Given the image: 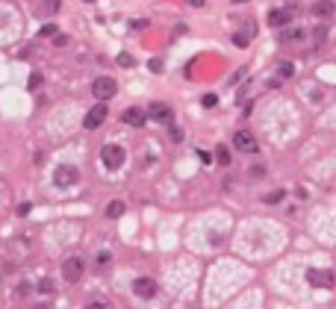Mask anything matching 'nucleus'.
<instances>
[{"label":"nucleus","mask_w":336,"mask_h":309,"mask_svg":"<svg viewBox=\"0 0 336 309\" xmlns=\"http://www.w3.org/2000/svg\"><path fill=\"white\" fill-rule=\"evenodd\" d=\"M100 159H103V165H106L109 171H118V168L124 165L127 153H124V147H121V144H103V150H100Z\"/></svg>","instance_id":"1"},{"label":"nucleus","mask_w":336,"mask_h":309,"mask_svg":"<svg viewBox=\"0 0 336 309\" xmlns=\"http://www.w3.org/2000/svg\"><path fill=\"white\" fill-rule=\"evenodd\" d=\"M53 183L59 189H71L74 183H80V171L74 165H59V168H53Z\"/></svg>","instance_id":"2"},{"label":"nucleus","mask_w":336,"mask_h":309,"mask_svg":"<svg viewBox=\"0 0 336 309\" xmlns=\"http://www.w3.org/2000/svg\"><path fill=\"white\" fill-rule=\"evenodd\" d=\"M83 271H86V262H83L80 253H74V256H68V259L62 262V277H65L68 283H77V280L83 277Z\"/></svg>","instance_id":"3"},{"label":"nucleus","mask_w":336,"mask_h":309,"mask_svg":"<svg viewBox=\"0 0 336 309\" xmlns=\"http://www.w3.org/2000/svg\"><path fill=\"white\" fill-rule=\"evenodd\" d=\"M92 91H94V97H97V100H109V97L118 91V85H115V80H112V77H97V80H94V85H92Z\"/></svg>","instance_id":"4"},{"label":"nucleus","mask_w":336,"mask_h":309,"mask_svg":"<svg viewBox=\"0 0 336 309\" xmlns=\"http://www.w3.org/2000/svg\"><path fill=\"white\" fill-rule=\"evenodd\" d=\"M103 121H106V106H103V103H97V106H92V109H89V115L83 118V127H86V130H97Z\"/></svg>","instance_id":"5"},{"label":"nucleus","mask_w":336,"mask_h":309,"mask_svg":"<svg viewBox=\"0 0 336 309\" xmlns=\"http://www.w3.org/2000/svg\"><path fill=\"white\" fill-rule=\"evenodd\" d=\"M307 283H310V286L331 289V286H334V271H319V268H310V271H307Z\"/></svg>","instance_id":"6"},{"label":"nucleus","mask_w":336,"mask_h":309,"mask_svg":"<svg viewBox=\"0 0 336 309\" xmlns=\"http://www.w3.org/2000/svg\"><path fill=\"white\" fill-rule=\"evenodd\" d=\"M233 144H236V150H242V153H257V141H254V136H251L248 130H239V133L233 136Z\"/></svg>","instance_id":"7"},{"label":"nucleus","mask_w":336,"mask_h":309,"mask_svg":"<svg viewBox=\"0 0 336 309\" xmlns=\"http://www.w3.org/2000/svg\"><path fill=\"white\" fill-rule=\"evenodd\" d=\"M133 292H136L139 298H145V301H148V298H153V295H156V283H153L151 277H136V280H133Z\"/></svg>","instance_id":"8"},{"label":"nucleus","mask_w":336,"mask_h":309,"mask_svg":"<svg viewBox=\"0 0 336 309\" xmlns=\"http://www.w3.org/2000/svg\"><path fill=\"white\" fill-rule=\"evenodd\" d=\"M145 118H153V121H171V106H165V103H151L148 112H145Z\"/></svg>","instance_id":"9"},{"label":"nucleus","mask_w":336,"mask_h":309,"mask_svg":"<svg viewBox=\"0 0 336 309\" xmlns=\"http://www.w3.org/2000/svg\"><path fill=\"white\" fill-rule=\"evenodd\" d=\"M121 121H124V124H130V127H142V124H145V112H142V109H136V106H130V109H124V112H121Z\"/></svg>","instance_id":"10"},{"label":"nucleus","mask_w":336,"mask_h":309,"mask_svg":"<svg viewBox=\"0 0 336 309\" xmlns=\"http://www.w3.org/2000/svg\"><path fill=\"white\" fill-rule=\"evenodd\" d=\"M292 21V9H275L272 15H269V24L272 27H286Z\"/></svg>","instance_id":"11"},{"label":"nucleus","mask_w":336,"mask_h":309,"mask_svg":"<svg viewBox=\"0 0 336 309\" xmlns=\"http://www.w3.org/2000/svg\"><path fill=\"white\" fill-rule=\"evenodd\" d=\"M331 15H334V3H331V0L313 3V18H331Z\"/></svg>","instance_id":"12"},{"label":"nucleus","mask_w":336,"mask_h":309,"mask_svg":"<svg viewBox=\"0 0 336 309\" xmlns=\"http://www.w3.org/2000/svg\"><path fill=\"white\" fill-rule=\"evenodd\" d=\"M124 215V200H112L106 206V218H121Z\"/></svg>","instance_id":"13"},{"label":"nucleus","mask_w":336,"mask_h":309,"mask_svg":"<svg viewBox=\"0 0 336 309\" xmlns=\"http://www.w3.org/2000/svg\"><path fill=\"white\" fill-rule=\"evenodd\" d=\"M215 159H218V165H230V150L224 144H218L215 147Z\"/></svg>","instance_id":"14"},{"label":"nucleus","mask_w":336,"mask_h":309,"mask_svg":"<svg viewBox=\"0 0 336 309\" xmlns=\"http://www.w3.org/2000/svg\"><path fill=\"white\" fill-rule=\"evenodd\" d=\"M115 62H118L121 68H133V56H130V53H118V59H115Z\"/></svg>","instance_id":"15"},{"label":"nucleus","mask_w":336,"mask_h":309,"mask_svg":"<svg viewBox=\"0 0 336 309\" xmlns=\"http://www.w3.org/2000/svg\"><path fill=\"white\" fill-rule=\"evenodd\" d=\"M41 83H44V77H41V74H30V80H27V85H30V88H38Z\"/></svg>","instance_id":"16"},{"label":"nucleus","mask_w":336,"mask_h":309,"mask_svg":"<svg viewBox=\"0 0 336 309\" xmlns=\"http://www.w3.org/2000/svg\"><path fill=\"white\" fill-rule=\"evenodd\" d=\"M109 259H112V256H109V253H106V251H100V253H97V259H94V262H97V268H106V265H109Z\"/></svg>","instance_id":"17"},{"label":"nucleus","mask_w":336,"mask_h":309,"mask_svg":"<svg viewBox=\"0 0 336 309\" xmlns=\"http://www.w3.org/2000/svg\"><path fill=\"white\" fill-rule=\"evenodd\" d=\"M38 35H59V32H56V24H44V27L38 29Z\"/></svg>","instance_id":"18"},{"label":"nucleus","mask_w":336,"mask_h":309,"mask_svg":"<svg viewBox=\"0 0 336 309\" xmlns=\"http://www.w3.org/2000/svg\"><path fill=\"white\" fill-rule=\"evenodd\" d=\"M298 38H304V29H292V32L283 35V41H298Z\"/></svg>","instance_id":"19"},{"label":"nucleus","mask_w":336,"mask_h":309,"mask_svg":"<svg viewBox=\"0 0 336 309\" xmlns=\"http://www.w3.org/2000/svg\"><path fill=\"white\" fill-rule=\"evenodd\" d=\"M292 74H295L292 62H280V77H292Z\"/></svg>","instance_id":"20"},{"label":"nucleus","mask_w":336,"mask_h":309,"mask_svg":"<svg viewBox=\"0 0 336 309\" xmlns=\"http://www.w3.org/2000/svg\"><path fill=\"white\" fill-rule=\"evenodd\" d=\"M38 292H41V295H50V292H56V289H53L50 280H41V283H38Z\"/></svg>","instance_id":"21"},{"label":"nucleus","mask_w":336,"mask_h":309,"mask_svg":"<svg viewBox=\"0 0 336 309\" xmlns=\"http://www.w3.org/2000/svg\"><path fill=\"white\" fill-rule=\"evenodd\" d=\"M201 103L210 109V106H215V103H218V97H215V94H204V100H201Z\"/></svg>","instance_id":"22"},{"label":"nucleus","mask_w":336,"mask_h":309,"mask_svg":"<svg viewBox=\"0 0 336 309\" xmlns=\"http://www.w3.org/2000/svg\"><path fill=\"white\" fill-rule=\"evenodd\" d=\"M283 200V192H272L269 197H266V203H280Z\"/></svg>","instance_id":"23"},{"label":"nucleus","mask_w":336,"mask_h":309,"mask_svg":"<svg viewBox=\"0 0 336 309\" xmlns=\"http://www.w3.org/2000/svg\"><path fill=\"white\" fill-rule=\"evenodd\" d=\"M148 65H151V71H153V74H162V62H159V59H151Z\"/></svg>","instance_id":"24"},{"label":"nucleus","mask_w":336,"mask_h":309,"mask_svg":"<svg viewBox=\"0 0 336 309\" xmlns=\"http://www.w3.org/2000/svg\"><path fill=\"white\" fill-rule=\"evenodd\" d=\"M44 6H47V9H50V12H56V9H59V6H62V0H44Z\"/></svg>","instance_id":"25"},{"label":"nucleus","mask_w":336,"mask_h":309,"mask_svg":"<svg viewBox=\"0 0 336 309\" xmlns=\"http://www.w3.org/2000/svg\"><path fill=\"white\" fill-rule=\"evenodd\" d=\"M171 141H183V130L174 127V130H171Z\"/></svg>","instance_id":"26"},{"label":"nucleus","mask_w":336,"mask_h":309,"mask_svg":"<svg viewBox=\"0 0 336 309\" xmlns=\"http://www.w3.org/2000/svg\"><path fill=\"white\" fill-rule=\"evenodd\" d=\"M30 209H32V203H21L18 206V215H30Z\"/></svg>","instance_id":"27"},{"label":"nucleus","mask_w":336,"mask_h":309,"mask_svg":"<svg viewBox=\"0 0 336 309\" xmlns=\"http://www.w3.org/2000/svg\"><path fill=\"white\" fill-rule=\"evenodd\" d=\"M53 44H56V47H65V44H68V35H56V41H53Z\"/></svg>","instance_id":"28"},{"label":"nucleus","mask_w":336,"mask_h":309,"mask_svg":"<svg viewBox=\"0 0 336 309\" xmlns=\"http://www.w3.org/2000/svg\"><path fill=\"white\" fill-rule=\"evenodd\" d=\"M133 27H136V29H145V27H148V21H145V18H139V21H133Z\"/></svg>","instance_id":"29"},{"label":"nucleus","mask_w":336,"mask_h":309,"mask_svg":"<svg viewBox=\"0 0 336 309\" xmlns=\"http://www.w3.org/2000/svg\"><path fill=\"white\" fill-rule=\"evenodd\" d=\"M189 6H204V0H186Z\"/></svg>","instance_id":"30"},{"label":"nucleus","mask_w":336,"mask_h":309,"mask_svg":"<svg viewBox=\"0 0 336 309\" xmlns=\"http://www.w3.org/2000/svg\"><path fill=\"white\" fill-rule=\"evenodd\" d=\"M86 309H106V307H103V304H89Z\"/></svg>","instance_id":"31"},{"label":"nucleus","mask_w":336,"mask_h":309,"mask_svg":"<svg viewBox=\"0 0 336 309\" xmlns=\"http://www.w3.org/2000/svg\"><path fill=\"white\" fill-rule=\"evenodd\" d=\"M35 309H47V307H44V304H38V307H35Z\"/></svg>","instance_id":"32"},{"label":"nucleus","mask_w":336,"mask_h":309,"mask_svg":"<svg viewBox=\"0 0 336 309\" xmlns=\"http://www.w3.org/2000/svg\"><path fill=\"white\" fill-rule=\"evenodd\" d=\"M233 3H245V0H233Z\"/></svg>","instance_id":"33"},{"label":"nucleus","mask_w":336,"mask_h":309,"mask_svg":"<svg viewBox=\"0 0 336 309\" xmlns=\"http://www.w3.org/2000/svg\"><path fill=\"white\" fill-rule=\"evenodd\" d=\"M86 3H94V0H86Z\"/></svg>","instance_id":"34"}]
</instances>
